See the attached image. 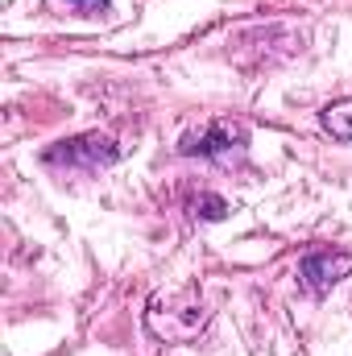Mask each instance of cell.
Listing matches in <instances>:
<instances>
[{"label": "cell", "mask_w": 352, "mask_h": 356, "mask_svg": "<svg viewBox=\"0 0 352 356\" xmlns=\"http://www.w3.org/2000/svg\"><path fill=\"white\" fill-rule=\"evenodd\" d=\"M46 166H67V170H104L120 158V145L112 137H99V133H83V137H71V141H58L50 145L46 154Z\"/></svg>", "instance_id": "obj_1"}, {"label": "cell", "mask_w": 352, "mask_h": 356, "mask_svg": "<svg viewBox=\"0 0 352 356\" xmlns=\"http://www.w3.org/2000/svg\"><path fill=\"white\" fill-rule=\"evenodd\" d=\"M245 145H249V129L241 120H211L207 129L186 133L178 141V149L186 158H216V162H228V158L245 154Z\"/></svg>", "instance_id": "obj_2"}, {"label": "cell", "mask_w": 352, "mask_h": 356, "mask_svg": "<svg viewBox=\"0 0 352 356\" xmlns=\"http://www.w3.org/2000/svg\"><path fill=\"white\" fill-rule=\"evenodd\" d=\"M352 273V257L349 253H307L303 257V266H298V277H303V286L319 298V294H328L336 282H344Z\"/></svg>", "instance_id": "obj_3"}, {"label": "cell", "mask_w": 352, "mask_h": 356, "mask_svg": "<svg viewBox=\"0 0 352 356\" xmlns=\"http://www.w3.org/2000/svg\"><path fill=\"white\" fill-rule=\"evenodd\" d=\"M319 124L336 137V141H352V99H336L319 112Z\"/></svg>", "instance_id": "obj_4"}, {"label": "cell", "mask_w": 352, "mask_h": 356, "mask_svg": "<svg viewBox=\"0 0 352 356\" xmlns=\"http://www.w3.org/2000/svg\"><path fill=\"white\" fill-rule=\"evenodd\" d=\"M191 216H195V220H224V216H228V203H224L220 195H207V191H203V195L191 199Z\"/></svg>", "instance_id": "obj_5"}, {"label": "cell", "mask_w": 352, "mask_h": 356, "mask_svg": "<svg viewBox=\"0 0 352 356\" xmlns=\"http://www.w3.org/2000/svg\"><path fill=\"white\" fill-rule=\"evenodd\" d=\"M50 4H58V8H67L75 17H104L112 8V0H50Z\"/></svg>", "instance_id": "obj_6"}]
</instances>
